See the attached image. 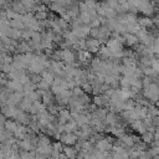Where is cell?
<instances>
[{"mask_svg":"<svg viewBox=\"0 0 159 159\" xmlns=\"http://www.w3.org/2000/svg\"><path fill=\"white\" fill-rule=\"evenodd\" d=\"M143 94L147 99H153L155 102H158L159 98V86L157 83H150L148 87L144 88Z\"/></svg>","mask_w":159,"mask_h":159,"instance_id":"cell-1","label":"cell"},{"mask_svg":"<svg viewBox=\"0 0 159 159\" xmlns=\"http://www.w3.org/2000/svg\"><path fill=\"white\" fill-rule=\"evenodd\" d=\"M86 47L89 50V52H97L101 50V42L97 39H88L86 40Z\"/></svg>","mask_w":159,"mask_h":159,"instance_id":"cell-2","label":"cell"},{"mask_svg":"<svg viewBox=\"0 0 159 159\" xmlns=\"http://www.w3.org/2000/svg\"><path fill=\"white\" fill-rule=\"evenodd\" d=\"M61 142L66 145H73L77 143V135L75 133H63L61 135Z\"/></svg>","mask_w":159,"mask_h":159,"instance_id":"cell-3","label":"cell"},{"mask_svg":"<svg viewBox=\"0 0 159 159\" xmlns=\"http://www.w3.org/2000/svg\"><path fill=\"white\" fill-rule=\"evenodd\" d=\"M62 60L67 65H73L75 63V55L70 48H63L62 50Z\"/></svg>","mask_w":159,"mask_h":159,"instance_id":"cell-4","label":"cell"},{"mask_svg":"<svg viewBox=\"0 0 159 159\" xmlns=\"http://www.w3.org/2000/svg\"><path fill=\"white\" fill-rule=\"evenodd\" d=\"M96 147L98 150H102V152H108L111 148H113L112 144L109 143V140H107V139H99L96 143Z\"/></svg>","mask_w":159,"mask_h":159,"instance_id":"cell-5","label":"cell"},{"mask_svg":"<svg viewBox=\"0 0 159 159\" xmlns=\"http://www.w3.org/2000/svg\"><path fill=\"white\" fill-rule=\"evenodd\" d=\"M130 125H132V128L134 129V130H137V132H139V133H142V134H144L145 133V127H144V124H143V120H133L132 123H130Z\"/></svg>","mask_w":159,"mask_h":159,"instance_id":"cell-6","label":"cell"},{"mask_svg":"<svg viewBox=\"0 0 159 159\" xmlns=\"http://www.w3.org/2000/svg\"><path fill=\"white\" fill-rule=\"evenodd\" d=\"M63 153L68 159H76V157H77V150L75 148H72L71 145H66L63 148Z\"/></svg>","mask_w":159,"mask_h":159,"instance_id":"cell-7","label":"cell"},{"mask_svg":"<svg viewBox=\"0 0 159 159\" xmlns=\"http://www.w3.org/2000/svg\"><path fill=\"white\" fill-rule=\"evenodd\" d=\"M119 139L122 140V143L124 144V147H130V148H132V147H134V143H135V140H134V137L124 134V135H122Z\"/></svg>","mask_w":159,"mask_h":159,"instance_id":"cell-8","label":"cell"},{"mask_svg":"<svg viewBox=\"0 0 159 159\" xmlns=\"http://www.w3.org/2000/svg\"><path fill=\"white\" fill-rule=\"evenodd\" d=\"M17 125H19L17 122H14V120H10V119H9V120H5V123H4V128H5L7 132L12 133V134H14V132L16 130Z\"/></svg>","mask_w":159,"mask_h":159,"instance_id":"cell-9","label":"cell"},{"mask_svg":"<svg viewBox=\"0 0 159 159\" xmlns=\"http://www.w3.org/2000/svg\"><path fill=\"white\" fill-rule=\"evenodd\" d=\"M123 39L125 40V42H127L129 46L135 45V43L138 42V37H137L135 35H133V34H129V32H125V34L123 35Z\"/></svg>","mask_w":159,"mask_h":159,"instance_id":"cell-10","label":"cell"},{"mask_svg":"<svg viewBox=\"0 0 159 159\" xmlns=\"http://www.w3.org/2000/svg\"><path fill=\"white\" fill-rule=\"evenodd\" d=\"M42 80H43V81H46L48 84H51V86H52V83H53V81H55L53 73H52V72H50V71H43V72H42Z\"/></svg>","mask_w":159,"mask_h":159,"instance_id":"cell-11","label":"cell"},{"mask_svg":"<svg viewBox=\"0 0 159 159\" xmlns=\"http://www.w3.org/2000/svg\"><path fill=\"white\" fill-rule=\"evenodd\" d=\"M41 93H42V99H43V104L45 106H51V103H52V97H51V93H50V91H41Z\"/></svg>","mask_w":159,"mask_h":159,"instance_id":"cell-12","label":"cell"},{"mask_svg":"<svg viewBox=\"0 0 159 159\" xmlns=\"http://www.w3.org/2000/svg\"><path fill=\"white\" fill-rule=\"evenodd\" d=\"M40 145H51L50 139H48L47 135H39V138H37V147H40Z\"/></svg>","mask_w":159,"mask_h":159,"instance_id":"cell-13","label":"cell"},{"mask_svg":"<svg viewBox=\"0 0 159 159\" xmlns=\"http://www.w3.org/2000/svg\"><path fill=\"white\" fill-rule=\"evenodd\" d=\"M104 123H107V124H109V125H114V124L117 123L116 116H114L113 113H108L107 117H106V119H104Z\"/></svg>","mask_w":159,"mask_h":159,"instance_id":"cell-14","label":"cell"},{"mask_svg":"<svg viewBox=\"0 0 159 159\" xmlns=\"http://www.w3.org/2000/svg\"><path fill=\"white\" fill-rule=\"evenodd\" d=\"M35 17H36L37 21H46V19H47V12H46V11H36Z\"/></svg>","mask_w":159,"mask_h":159,"instance_id":"cell-15","label":"cell"},{"mask_svg":"<svg viewBox=\"0 0 159 159\" xmlns=\"http://www.w3.org/2000/svg\"><path fill=\"white\" fill-rule=\"evenodd\" d=\"M142 138H143L144 143H152L154 139V134H153V132H145Z\"/></svg>","mask_w":159,"mask_h":159,"instance_id":"cell-16","label":"cell"},{"mask_svg":"<svg viewBox=\"0 0 159 159\" xmlns=\"http://www.w3.org/2000/svg\"><path fill=\"white\" fill-rule=\"evenodd\" d=\"M153 22H152V20H149L148 17H142V19H139V25L142 26V27H147V26H150Z\"/></svg>","mask_w":159,"mask_h":159,"instance_id":"cell-17","label":"cell"},{"mask_svg":"<svg viewBox=\"0 0 159 159\" xmlns=\"http://www.w3.org/2000/svg\"><path fill=\"white\" fill-rule=\"evenodd\" d=\"M36 86H37V88H39L40 91H47V89L50 88V84H48L46 81H43V80H42L40 83H37Z\"/></svg>","mask_w":159,"mask_h":159,"instance_id":"cell-18","label":"cell"},{"mask_svg":"<svg viewBox=\"0 0 159 159\" xmlns=\"http://www.w3.org/2000/svg\"><path fill=\"white\" fill-rule=\"evenodd\" d=\"M150 67L155 71V73L159 72V60H155V58H152V62H150Z\"/></svg>","mask_w":159,"mask_h":159,"instance_id":"cell-19","label":"cell"},{"mask_svg":"<svg viewBox=\"0 0 159 159\" xmlns=\"http://www.w3.org/2000/svg\"><path fill=\"white\" fill-rule=\"evenodd\" d=\"M143 72H144V75H147V76H154V75H157L155 71H154L152 67H144Z\"/></svg>","mask_w":159,"mask_h":159,"instance_id":"cell-20","label":"cell"}]
</instances>
